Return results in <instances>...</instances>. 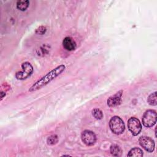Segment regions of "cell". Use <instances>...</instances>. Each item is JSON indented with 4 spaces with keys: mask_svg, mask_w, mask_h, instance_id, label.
<instances>
[{
    "mask_svg": "<svg viewBox=\"0 0 157 157\" xmlns=\"http://www.w3.org/2000/svg\"><path fill=\"white\" fill-rule=\"evenodd\" d=\"M63 45L64 48L68 51L74 50L76 48L75 42L70 37H66L63 39Z\"/></svg>",
    "mask_w": 157,
    "mask_h": 157,
    "instance_id": "cell-9",
    "label": "cell"
},
{
    "mask_svg": "<svg viewBox=\"0 0 157 157\" xmlns=\"http://www.w3.org/2000/svg\"><path fill=\"white\" fill-rule=\"evenodd\" d=\"M123 91H119L114 95L109 97L107 101V105L110 107H114L120 105L121 102V96Z\"/></svg>",
    "mask_w": 157,
    "mask_h": 157,
    "instance_id": "cell-8",
    "label": "cell"
},
{
    "mask_svg": "<svg viewBox=\"0 0 157 157\" xmlns=\"http://www.w3.org/2000/svg\"><path fill=\"white\" fill-rule=\"evenodd\" d=\"M22 71L15 74V77L20 80H23L28 78L33 72V67L29 62H25L21 64Z\"/></svg>",
    "mask_w": 157,
    "mask_h": 157,
    "instance_id": "cell-4",
    "label": "cell"
},
{
    "mask_svg": "<svg viewBox=\"0 0 157 157\" xmlns=\"http://www.w3.org/2000/svg\"><path fill=\"white\" fill-rule=\"evenodd\" d=\"M29 2L28 0L18 1L17 2V8L21 11H25L29 6Z\"/></svg>",
    "mask_w": 157,
    "mask_h": 157,
    "instance_id": "cell-12",
    "label": "cell"
},
{
    "mask_svg": "<svg viewBox=\"0 0 157 157\" xmlns=\"http://www.w3.org/2000/svg\"><path fill=\"white\" fill-rule=\"evenodd\" d=\"M40 31H42V34L45 33V32L46 31V28H45V27H44V26H40V27L36 30V33L37 34H40V33H41Z\"/></svg>",
    "mask_w": 157,
    "mask_h": 157,
    "instance_id": "cell-16",
    "label": "cell"
},
{
    "mask_svg": "<svg viewBox=\"0 0 157 157\" xmlns=\"http://www.w3.org/2000/svg\"><path fill=\"white\" fill-rule=\"evenodd\" d=\"M109 128L113 134L119 135L124 132L125 125L121 118L118 116H114L109 121Z\"/></svg>",
    "mask_w": 157,
    "mask_h": 157,
    "instance_id": "cell-2",
    "label": "cell"
},
{
    "mask_svg": "<svg viewBox=\"0 0 157 157\" xmlns=\"http://www.w3.org/2000/svg\"><path fill=\"white\" fill-rule=\"evenodd\" d=\"M82 142L88 146L93 145L96 141V136L95 134L90 130H85L81 134Z\"/></svg>",
    "mask_w": 157,
    "mask_h": 157,
    "instance_id": "cell-6",
    "label": "cell"
},
{
    "mask_svg": "<svg viewBox=\"0 0 157 157\" xmlns=\"http://www.w3.org/2000/svg\"><path fill=\"white\" fill-rule=\"evenodd\" d=\"M92 115H93V117L95 118H96L98 120H101L103 117V113H102V111L99 109H93L92 110Z\"/></svg>",
    "mask_w": 157,
    "mask_h": 157,
    "instance_id": "cell-14",
    "label": "cell"
},
{
    "mask_svg": "<svg viewBox=\"0 0 157 157\" xmlns=\"http://www.w3.org/2000/svg\"><path fill=\"white\" fill-rule=\"evenodd\" d=\"M128 156H139L141 157L143 156V151L137 147H135L132 148L128 153Z\"/></svg>",
    "mask_w": 157,
    "mask_h": 157,
    "instance_id": "cell-11",
    "label": "cell"
},
{
    "mask_svg": "<svg viewBox=\"0 0 157 157\" xmlns=\"http://www.w3.org/2000/svg\"><path fill=\"white\" fill-rule=\"evenodd\" d=\"M157 115L154 110H148L143 115L142 120L144 126L150 128L153 126L156 123Z\"/></svg>",
    "mask_w": 157,
    "mask_h": 157,
    "instance_id": "cell-3",
    "label": "cell"
},
{
    "mask_svg": "<svg viewBox=\"0 0 157 157\" xmlns=\"http://www.w3.org/2000/svg\"><path fill=\"white\" fill-rule=\"evenodd\" d=\"M65 69L66 67L64 64H61L57 66L48 73H47L46 75H45L44 77H42L41 78L38 80L36 83H34V84H33L29 88V91L34 92L41 89L45 85H48L58 75H59L65 70Z\"/></svg>",
    "mask_w": 157,
    "mask_h": 157,
    "instance_id": "cell-1",
    "label": "cell"
},
{
    "mask_svg": "<svg viewBox=\"0 0 157 157\" xmlns=\"http://www.w3.org/2000/svg\"><path fill=\"white\" fill-rule=\"evenodd\" d=\"M3 93H3V92H1V100H2V98H3V97H4V95H3ZM4 96H5V95H6V94H5V93H4Z\"/></svg>",
    "mask_w": 157,
    "mask_h": 157,
    "instance_id": "cell-17",
    "label": "cell"
},
{
    "mask_svg": "<svg viewBox=\"0 0 157 157\" xmlns=\"http://www.w3.org/2000/svg\"><path fill=\"white\" fill-rule=\"evenodd\" d=\"M47 144L48 145H53L58 141V137L56 135H52L47 139Z\"/></svg>",
    "mask_w": 157,
    "mask_h": 157,
    "instance_id": "cell-15",
    "label": "cell"
},
{
    "mask_svg": "<svg viewBox=\"0 0 157 157\" xmlns=\"http://www.w3.org/2000/svg\"><path fill=\"white\" fill-rule=\"evenodd\" d=\"M128 127L133 136L138 135L142 129L141 123L139 120L135 117H131L128 120Z\"/></svg>",
    "mask_w": 157,
    "mask_h": 157,
    "instance_id": "cell-5",
    "label": "cell"
},
{
    "mask_svg": "<svg viewBox=\"0 0 157 157\" xmlns=\"http://www.w3.org/2000/svg\"><path fill=\"white\" fill-rule=\"evenodd\" d=\"M147 101H148V104L151 105H156L157 99H156V91L149 95Z\"/></svg>",
    "mask_w": 157,
    "mask_h": 157,
    "instance_id": "cell-13",
    "label": "cell"
},
{
    "mask_svg": "<svg viewBox=\"0 0 157 157\" xmlns=\"http://www.w3.org/2000/svg\"><path fill=\"white\" fill-rule=\"evenodd\" d=\"M110 153L114 156H120L122 153V150L120 147L115 144L112 145L110 146Z\"/></svg>",
    "mask_w": 157,
    "mask_h": 157,
    "instance_id": "cell-10",
    "label": "cell"
},
{
    "mask_svg": "<svg viewBox=\"0 0 157 157\" xmlns=\"http://www.w3.org/2000/svg\"><path fill=\"white\" fill-rule=\"evenodd\" d=\"M140 145L148 152H152L155 149L154 140L149 137L142 136L139 139Z\"/></svg>",
    "mask_w": 157,
    "mask_h": 157,
    "instance_id": "cell-7",
    "label": "cell"
}]
</instances>
